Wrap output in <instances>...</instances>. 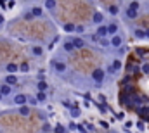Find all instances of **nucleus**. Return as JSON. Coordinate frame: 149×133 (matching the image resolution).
Listing matches in <instances>:
<instances>
[{
	"label": "nucleus",
	"instance_id": "obj_16",
	"mask_svg": "<svg viewBox=\"0 0 149 133\" xmlns=\"http://www.w3.org/2000/svg\"><path fill=\"white\" fill-rule=\"evenodd\" d=\"M116 31H118V26H116L114 23H111V24L108 26V35H116Z\"/></svg>",
	"mask_w": 149,
	"mask_h": 133
},
{
	"label": "nucleus",
	"instance_id": "obj_28",
	"mask_svg": "<svg viewBox=\"0 0 149 133\" xmlns=\"http://www.w3.org/2000/svg\"><path fill=\"white\" fill-rule=\"evenodd\" d=\"M28 102H30L31 105H37V104H38V100L35 99V97H28Z\"/></svg>",
	"mask_w": 149,
	"mask_h": 133
},
{
	"label": "nucleus",
	"instance_id": "obj_1",
	"mask_svg": "<svg viewBox=\"0 0 149 133\" xmlns=\"http://www.w3.org/2000/svg\"><path fill=\"white\" fill-rule=\"evenodd\" d=\"M12 104H16V105H26L28 104V95H24V94H17V95H14V99H12Z\"/></svg>",
	"mask_w": 149,
	"mask_h": 133
},
{
	"label": "nucleus",
	"instance_id": "obj_25",
	"mask_svg": "<svg viewBox=\"0 0 149 133\" xmlns=\"http://www.w3.org/2000/svg\"><path fill=\"white\" fill-rule=\"evenodd\" d=\"M128 7H130V9H134V10H139V2H132Z\"/></svg>",
	"mask_w": 149,
	"mask_h": 133
},
{
	"label": "nucleus",
	"instance_id": "obj_29",
	"mask_svg": "<svg viewBox=\"0 0 149 133\" xmlns=\"http://www.w3.org/2000/svg\"><path fill=\"white\" fill-rule=\"evenodd\" d=\"M83 30H85V28H83V24H80V26H76V28H74V31H76V33H83Z\"/></svg>",
	"mask_w": 149,
	"mask_h": 133
},
{
	"label": "nucleus",
	"instance_id": "obj_24",
	"mask_svg": "<svg viewBox=\"0 0 149 133\" xmlns=\"http://www.w3.org/2000/svg\"><path fill=\"white\" fill-rule=\"evenodd\" d=\"M135 36H137V38H144V36H146V31H142V30H135Z\"/></svg>",
	"mask_w": 149,
	"mask_h": 133
},
{
	"label": "nucleus",
	"instance_id": "obj_37",
	"mask_svg": "<svg viewBox=\"0 0 149 133\" xmlns=\"http://www.w3.org/2000/svg\"><path fill=\"white\" fill-rule=\"evenodd\" d=\"M2 97H3V95H2V94H0V99H2Z\"/></svg>",
	"mask_w": 149,
	"mask_h": 133
},
{
	"label": "nucleus",
	"instance_id": "obj_33",
	"mask_svg": "<svg viewBox=\"0 0 149 133\" xmlns=\"http://www.w3.org/2000/svg\"><path fill=\"white\" fill-rule=\"evenodd\" d=\"M42 130H43V132H49V130H50V126H49V125H43V126H42Z\"/></svg>",
	"mask_w": 149,
	"mask_h": 133
},
{
	"label": "nucleus",
	"instance_id": "obj_30",
	"mask_svg": "<svg viewBox=\"0 0 149 133\" xmlns=\"http://www.w3.org/2000/svg\"><path fill=\"white\" fill-rule=\"evenodd\" d=\"M54 133H63V126H61V125H57V126L54 128Z\"/></svg>",
	"mask_w": 149,
	"mask_h": 133
},
{
	"label": "nucleus",
	"instance_id": "obj_18",
	"mask_svg": "<svg viewBox=\"0 0 149 133\" xmlns=\"http://www.w3.org/2000/svg\"><path fill=\"white\" fill-rule=\"evenodd\" d=\"M121 69V61H113V66H111V71H120Z\"/></svg>",
	"mask_w": 149,
	"mask_h": 133
},
{
	"label": "nucleus",
	"instance_id": "obj_4",
	"mask_svg": "<svg viewBox=\"0 0 149 133\" xmlns=\"http://www.w3.org/2000/svg\"><path fill=\"white\" fill-rule=\"evenodd\" d=\"M0 94H2V95H10V94H12V87L7 85V83H3V85L0 87Z\"/></svg>",
	"mask_w": 149,
	"mask_h": 133
},
{
	"label": "nucleus",
	"instance_id": "obj_26",
	"mask_svg": "<svg viewBox=\"0 0 149 133\" xmlns=\"http://www.w3.org/2000/svg\"><path fill=\"white\" fill-rule=\"evenodd\" d=\"M24 19H26V21H31V19H33V14H31V10H30V12H24Z\"/></svg>",
	"mask_w": 149,
	"mask_h": 133
},
{
	"label": "nucleus",
	"instance_id": "obj_2",
	"mask_svg": "<svg viewBox=\"0 0 149 133\" xmlns=\"http://www.w3.org/2000/svg\"><path fill=\"white\" fill-rule=\"evenodd\" d=\"M52 66H54V69H56L57 73H64V71H66V64H64L63 61H59V59L52 61Z\"/></svg>",
	"mask_w": 149,
	"mask_h": 133
},
{
	"label": "nucleus",
	"instance_id": "obj_19",
	"mask_svg": "<svg viewBox=\"0 0 149 133\" xmlns=\"http://www.w3.org/2000/svg\"><path fill=\"white\" fill-rule=\"evenodd\" d=\"M137 12H139V10H134V9H130V7L127 9V16H128L130 19H134V17H137Z\"/></svg>",
	"mask_w": 149,
	"mask_h": 133
},
{
	"label": "nucleus",
	"instance_id": "obj_21",
	"mask_svg": "<svg viewBox=\"0 0 149 133\" xmlns=\"http://www.w3.org/2000/svg\"><path fill=\"white\" fill-rule=\"evenodd\" d=\"M19 71H23V73H28V71H30V64H28V62H23V64L19 66Z\"/></svg>",
	"mask_w": 149,
	"mask_h": 133
},
{
	"label": "nucleus",
	"instance_id": "obj_34",
	"mask_svg": "<svg viewBox=\"0 0 149 133\" xmlns=\"http://www.w3.org/2000/svg\"><path fill=\"white\" fill-rule=\"evenodd\" d=\"M76 128H78V132H81V133H85V128H83V126H81V125H78V126H76Z\"/></svg>",
	"mask_w": 149,
	"mask_h": 133
},
{
	"label": "nucleus",
	"instance_id": "obj_35",
	"mask_svg": "<svg viewBox=\"0 0 149 133\" xmlns=\"http://www.w3.org/2000/svg\"><path fill=\"white\" fill-rule=\"evenodd\" d=\"M78 114H80V112H78V111H76V109H73V111H71V116H74V118H76V116H78Z\"/></svg>",
	"mask_w": 149,
	"mask_h": 133
},
{
	"label": "nucleus",
	"instance_id": "obj_14",
	"mask_svg": "<svg viewBox=\"0 0 149 133\" xmlns=\"http://www.w3.org/2000/svg\"><path fill=\"white\" fill-rule=\"evenodd\" d=\"M31 52H33V55H42V54H43V48L38 47V45H33V47H31Z\"/></svg>",
	"mask_w": 149,
	"mask_h": 133
},
{
	"label": "nucleus",
	"instance_id": "obj_9",
	"mask_svg": "<svg viewBox=\"0 0 149 133\" xmlns=\"http://www.w3.org/2000/svg\"><path fill=\"white\" fill-rule=\"evenodd\" d=\"M92 19H94V23H95V24H101V23L104 21V16H102V12H99V10H97V12H94V17H92Z\"/></svg>",
	"mask_w": 149,
	"mask_h": 133
},
{
	"label": "nucleus",
	"instance_id": "obj_8",
	"mask_svg": "<svg viewBox=\"0 0 149 133\" xmlns=\"http://www.w3.org/2000/svg\"><path fill=\"white\" fill-rule=\"evenodd\" d=\"M63 48H64V52H73L74 50V45L71 40H66L64 43H63Z\"/></svg>",
	"mask_w": 149,
	"mask_h": 133
},
{
	"label": "nucleus",
	"instance_id": "obj_32",
	"mask_svg": "<svg viewBox=\"0 0 149 133\" xmlns=\"http://www.w3.org/2000/svg\"><path fill=\"white\" fill-rule=\"evenodd\" d=\"M137 128H139V130H144V123H142V121H141V123H137Z\"/></svg>",
	"mask_w": 149,
	"mask_h": 133
},
{
	"label": "nucleus",
	"instance_id": "obj_31",
	"mask_svg": "<svg viewBox=\"0 0 149 133\" xmlns=\"http://www.w3.org/2000/svg\"><path fill=\"white\" fill-rule=\"evenodd\" d=\"M3 23H5V17H3V16H2V14H0V28H2V26H3Z\"/></svg>",
	"mask_w": 149,
	"mask_h": 133
},
{
	"label": "nucleus",
	"instance_id": "obj_27",
	"mask_svg": "<svg viewBox=\"0 0 149 133\" xmlns=\"http://www.w3.org/2000/svg\"><path fill=\"white\" fill-rule=\"evenodd\" d=\"M142 73L144 74H149V64L146 62V64H142Z\"/></svg>",
	"mask_w": 149,
	"mask_h": 133
},
{
	"label": "nucleus",
	"instance_id": "obj_5",
	"mask_svg": "<svg viewBox=\"0 0 149 133\" xmlns=\"http://www.w3.org/2000/svg\"><path fill=\"white\" fill-rule=\"evenodd\" d=\"M5 69H7V73H9V74H14L16 71H19V66H17L16 62H9V64L5 66Z\"/></svg>",
	"mask_w": 149,
	"mask_h": 133
},
{
	"label": "nucleus",
	"instance_id": "obj_15",
	"mask_svg": "<svg viewBox=\"0 0 149 133\" xmlns=\"http://www.w3.org/2000/svg\"><path fill=\"white\" fill-rule=\"evenodd\" d=\"M37 88H38V92H45V90H47V83H45L43 80H38Z\"/></svg>",
	"mask_w": 149,
	"mask_h": 133
},
{
	"label": "nucleus",
	"instance_id": "obj_17",
	"mask_svg": "<svg viewBox=\"0 0 149 133\" xmlns=\"http://www.w3.org/2000/svg\"><path fill=\"white\" fill-rule=\"evenodd\" d=\"M31 14H33V17H40L42 16V7H31Z\"/></svg>",
	"mask_w": 149,
	"mask_h": 133
},
{
	"label": "nucleus",
	"instance_id": "obj_23",
	"mask_svg": "<svg viewBox=\"0 0 149 133\" xmlns=\"http://www.w3.org/2000/svg\"><path fill=\"white\" fill-rule=\"evenodd\" d=\"M120 12V9L116 7V5H109V14H113V16H116Z\"/></svg>",
	"mask_w": 149,
	"mask_h": 133
},
{
	"label": "nucleus",
	"instance_id": "obj_7",
	"mask_svg": "<svg viewBox=\"0 0 149 133\" xmlns=\"http://www.w3.org/2000/svg\"><path fill=\"white\" fill-rule=\"evenodd\" d=\"M95 35H97V38H104V36L108 35V26H99L97 31H95Z\"/></svg>",
	"mask_w": 149,
	"mask_h": 133
},
{
	"label": "nucleus",
	"instance_id": "obj_3",
	"mask_svg": "<svg viewBox=\"0 0 149 133\" xmlns=\"http://www.w3.org/2000/svg\"><path fill=\"white\" fill-rule=\"evenodd\" d=\"M92 78H94V81L101 83V81L104 80V71H102V69H95V71L92 73Z\"/></svg>",
	"mask_w": 149,
	"mask_h": 133
},
{
	"label": "nucleus",
	"instance_id": "obj_36",
	"mask_svg": "<svg viewBox=\"0 0 149 133\" xmlns=\"http://www.w3.org/2000/svg\"><path fill=\"white\" fill-rule=\"evenodd\" d=\"M146 36H148V38H149V30H148V31H146Z\"/></svg>",
	"mask_w": 149,
	"mask_h": 133
},
{
	"label": "nucleus",
	"instance_id": "obj_12",
	"mask_svg": "<svg viewBox=\"0 0 149 133\" xmlns=\"http://www.w3.org/2000/svg\"><path fill=\"white\" fill-rule=\"evenodd\" d=\"M56 5H57V3H56V0H45V2H43V7H45V9H49V10H54V9H56Z\"/></svg>",
	"mask_w": 149,
	"mask_h": 133
},
{
	"label": "nucleus",
	"instance_id": "obj_10",
	"mask_svg": "<svg viewBox=\"0 0 149 133\" xmlns=\"http://www.w3.org/2000/svg\"><path fill=\"white\" fill-rule=\"evenodd\" d=\"M71 42H73L74 48H83V45H85V42H83V38H78V36H76V38H73Z\"/></svg>",
	"mask_w": 149,
	"mask_h": 133
},
{
	"label": "nucleus",
	"instance_id": "obj_13",
	"mask_svg": "<svg viewBox=\"0 0 149 133\" xmlns=\"http://www.w3.org/2000/svg\"><path fill=\"white\" fill-rule=\"evenodd\" d=\"M19 114H21L23 118L30 116V107H28V105H21V107H19Z\"/></svg>",
	"mask_w": 149,
	"mask_h": 133
},
{
	"label": "nucleus",
	"instance_id": "obj_22",
	"mask_svg": "<svg viewBox=\"0 0 149 133\" xmlns=\"http://www.w3.org/2000/svg\"><path fill=\"white\" fill-rule=\"evenodd\" d=\"M45 99H47V95H45V92H38V94H37V100H38V102H43Z\"/></svg>",
	"mask_w": 149,
	"mask_h": 133
},
{
	"label": "nucleus",
	"instance_id": "obj_6",
	"mask_svg": "<svg viewBox=\"0 0 149 133\" xmlns=\"http://www.w3.org/2000/svg\"><path fill=\"white\" fill-rule=\"evenodd\" d=\"M121 43H123V38L120 36V35H114L111 38V45L113 47H121Z\"/></svg>",
	"mask_w": 149,
	"mask_h": 133
},
{
	"label": "nucleus",
	"instance_id": "obj_11",
	"mask_svg": "<svg viewBox=\"0 0 149 133\" xmlns=\"http://www.w3.org/2000/svg\"><path fill=\"white\" fill-rule=\"evenodd\" d=\"M5 83H7V85H10V87H12V85H16V83H17V76H14V74L5 76Z\"/></svg>",
	"mask_w": 149,
	"mask_h": 133
},
{
	"label": "nucleus",
	"instance_id": "obj_20",
	"mask_svg": "<svg viewBox=\"0 0 149 133\" xmlns=\"http://www.w3.org/2000/svg\"><path fill=\"white\" fill-rule=\"evenodd\" d=\"M74 28H76V26H74L73 23H66V24H64V31H68V33L74 31Z\"/></svg>",
	"mask_w": 149,
	"mask_h": 133
}]
</instances>
